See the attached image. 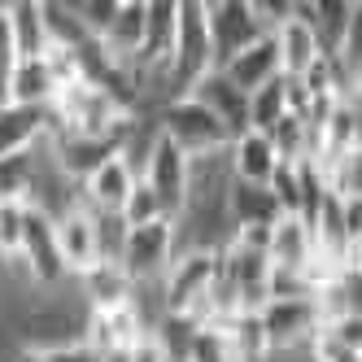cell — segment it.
<instances>
[{"instance_id": "1", "label": "cell", "mask_w": 362, "mask_h": 362, "mask_svg": "<svg viewBox=\"0 0 362 362\" xmlns=\"http://www.w3.org/2000/svg\"><path fill=\"white\" fill-rule=\"evenodd\" d=\"M158 132L188 158H210L231 144V136L223 132V122L192 96H175L158 110Z\"/></svg>"}, {"instance_id": "2", "label": "cell", "mask_w": 362, "mask_h": 362, "mask_svg": "<svg viewBox=\"0 0 362 362\" xmlns=\"http://www.w3.org/2000/svg\"><path fill=\"white\" fill-rule=\"evenodd\" d=\"M210 70L214 62H210V35H205V5L201 0H184L175 18V48H170V70H166L170 100L188 96V88Z\"/></svg>"}, {"instance_id": "3", "label": "cell", "mask_w": 362, "mask_h": 362, "mask_svg": "<svg viewBox=\"0 0 362 362\" xmlns=\"http://www.w3.org/2000/svg\"><path fill=\"white\" fill-rule=\"evenodd\" d=\"M175 262V245H170V223H148V227H127L122 249H118V267L122 275L144 288V284H162V275Z\"/></svg>"}, {"instance_id": "4", "label": "cell", "mask_w": 362, "mask_h": 362, "mask_svg": "<svg viewBox=\"0 0 362 362\" xmlns=\"http://www.w3.org/2000/svg\"><path fill=\"white\" fill-rule=\"evenodd\" d=\"M188 170H192V158L179 153L162 132L153 136V148L140 166V184L153 188V197L162 201V214L175 223V214L184 210V192H188Z\"/></svg>"}, {"instance_id": "5", "label": "cell", "mask_w": 362, "mask_h": 362, "mask_svg": "<svg viewBox=\"0 0 362 362\" xmlns=\"http://www.w3.org/2000/svg\"><path fill=\"white\" fill-rule=\"evenodd\" d=\"M205 35H210L214 70H223L245 44H253L257 35H267V31L257 27L249 0H214V5H205Z\"/></svg>"}, {"instance_id": "6", "label": "cell", "mask_w": 362, "mask_h": 362, "mask_svg": "<svg viewBox=\"0 0 362 362\" xmlns=\"http://www.w3.org/2000/svg\"><path fill=\"white\" fill-rule=\"evenodd\" d=\"M262 319V332H267V345L271 354H297L310 345V336L319 332V315H315V301L310 297H293V301H267L257 310Z\"/></svg>"}, {"instance_id": "7", "label": "cell", "mask_w": 362, "mask_h": 362, "mask_svg": "<svg viewBox=\"0 0 362 362\" xmlns=\"http://www.w3.org/2000/svg\"><path fill=\"white\" fill-rule=\"evenodd\" d=\"M271 40H275V57H279V74H284V79H301V74H310L327 57L319 35L310 31V22L297 13V0H293V13L271 31Z\"/></svg>"}, {"instance_id": "8", "label": "cell", "mask_w": 362, "mask_h": 362, "mask_svg": "<svg viewBox=\"0 0 362 362\" xmlns=\"http://www.w3.org/2000/svg\"><path fill=\"white\" fill-rule=\"evenodd\" d=\"M53 240H57V257L70 279H79L88 267L100 262V249H96V223L88 205H74L70 214H62L53 223Z\"/></svg>"}, {"instance_id": "9", "label": "cell", "mask_w": 362, "mask_h": 362, "mask_svg": "<svg viewBox=\"0 0 362 362\" xmlns=\"http://www.w3.org/2000/svg\"><path fill=\"white\" fill-rule=\"evenodd\" d=\"M188 96L201 100V105L223 122V132H227L231 140L249 132V96H245L236 83H227V79H223V70L201 74V79L188 88Z\"/></svg>"}, {"instance_id": "10", "label": "cell", "mask_w": 362, "mask_h": 362, "mask_svg": "<svg viewBox=\"0 0 362 362\" xmlns=\"http://www.w3.org/2000/svg\"><path fill=\"white\" fill-rule=\"evenodd\" d=\"M132 188H136V170H132V162H127L122 153L105 158V162H100V166L83 179V184H79L83 205H88L92 214H118Z\"/></svg>"}, {"instance_id": "11", "label": "cell", "mask_w": 362, "mask_h": 362, "mask_svg": "<svg viewBox=\"0 0 362 362\" xmlns=\"http://www.w3.org/2000/svg\"><path fill=\"white\" fill-rule=\"evenodd\" d=\"M267 262L279 271H310L315 262V240H310V223L301 214H279L267 236Z\"/></svg>"}, {"instance_id": "12", "label": "cell", "mask_w": 362, "mask_h": 362, "mask_svg": "<svg viewBox=\"0 0 362 362\" xmlns=\"http://www.w3.org/2000/svg\"><path fill=\"white\" fill-rule=\"evenodd\" d=\"M140 35H144V0H118L110 27L100 35L105 57L114 66H122V70H132L136 57H140Z\"/></svg>"}, {"instance_id": "13", "label": "cell", "mask_w": 362, "mask_h": 362, "mask_svg": "<svg viewBox=\"0 0 362 362\" xmlns=\"http://www.w3.org/2000/svg\"><path fill=\"white\" fill-rule=\"evenodd\" d=\"M275 166H279V153L262 132H245L227 144V170L240 184H267Z\"/></svg>"}, {"instance_id": "14", "label": "cell", "mask_w": 362, "mask_h": 362, "mask_svg": "<svg viewBox=\"0 0 362 362\" xmlns=\"http://www.w3.org/2000/svg\"><path fill=\"white\" fill-rule=\"evenodd\" d=\"M275 74H279V57H275V40L271 35H257L253 44H245L240 53L223 66V79L236 83L245 96L257 92L267 79H275Z\"/></svg>"}, {"instance_id": "15", "label": "cell", "mask_w": 362, "mask_h": 362, "mask_svg": "<svg viewBox=\"0 0 362 362\" xmlns=\"http://www.w3.org/2000/svg\"><path fill=\"white\" fill-rule=\"evenodd\" d=\"M74 288H79L88 310H118V305L132 301L136 284L122 275L118 262H96V267H88L79 279H74Z\"/></svg>"}, {"instance_id": "16", "label": "cell", "mask_w": 362, "mask_h": 362, "mask_svg": "<svg viewBox=\"0 0 362 362\" xmlns=\"http://www.w3.org/2000/svg\"><path fill=\"white\" fill-rule=\"evenodd\" d=\"M48 136V110L35 105H0V158L31 153Z\"/></svg>"}, {"instance_id": "17", "label": "cell", "mask_w": 362, "mask_h": 362, "mask_svg": "<svg viewBox=\"0 0 362 362\" xmlns=\"http://www.w3.org/2000/svg\"><path fill=\"white\" fill-rule=\"evenodd\" d=\"M227 218H231V231L236 227H271L279 218V205H275L267 184H240V179H231L227 184Z\"/></svg>"}, {"instance_id": "18", "label": "cell", "mask_w": 362, "mask_h": 362, "mask_svg": "<svg viewBox=\"0 0 362 362\" xmlns=\"http://www.w3.org/2000/svg\"><path fill=\"white\" fill-rule=\"evenodd\" d=\"M53 96H57V79H53V70H48V62H44V57H18L5 105H35V110H48V105H53Z\"/></svg>"}, {"instance_id": "19", "label": "cell", "mask_w": 362, "mask_h": 362, "mask_svg": "<svg viewBox=\"0 0 362 362\" xmlns=\"http://www.w3.org/2000/svg\"><path fill=\"white\" fill-rule=\"evenodd\" d=\"M5 18H9V35H13L18 57H44L48 53V31H44L35 0H13V5H5Z\"/></svg>"}, {"instance_id": "20", "label": "cell", "mask_w": 362, "mask_h": 362, "mask_svg": "<svg viewBox=\"0 0 362 362\" xmlns=\"http://www.w3.org/2000/svg\"><path fill=\"white\" fill-rule=\"evenodd\" d=\"M288 114V88H284V74L267 79L257 92H249V132H271V127Z\"/></svg>"}, {"instance_id": "21", "label": "cell", "mask_w": 362, "mask_h": 362, "mask_svg": "<svg viewBox=\"0 0 362 362\" xmlns=\"http://www.w3.org/2000/svg\"><path fill=\"white\" fill-rule=\"evenodd\" d=\"M27 197H31V153H9V158H0V205L5 201L27 205Z\"/></svg>"}, {"instance_id": "22", "label": "cell", "mask_w": 362, "mask_h": 362, "mask_svg": "<svg viewBox=\"0 0 362 362\" xmlns=\"http://www.w3.org/2000/svg\"><path fill=\"white\" fill-rule=\"evenodd\" d=\"M118 218H122V227H148V223H170V218L162 214V201L153 197V188H148V184H140V179H136V188L127 192V201H122Z\"/></svg>"}, {"instance_id": "23", "label": "cell", "mask_w": 362, "mask_h": 362, "mask_svg": "<svg viewBox=\"0 0 362 362\" xmlns=\"http://www.w3.org/2000/svg\"><path fill=\"white\" fill-rule=\"evenodd\" d=\"M179 362H236V358H231V349H227L223 327H192Z\"/></svg>"}, {"instance_id": "24", "label": "cell", "mask_w": 362, "mask_h": 362, "mask_svg": "<svg viewBox=\"0 0 362 362\" xmlns=\"http://www.w3.org/2000/svg\"><path fill=\"white\" fill-rule=\"evenodd\" d=\"M22 236H27V205L5 201L0 205V262H13L18 257Z\"/></svg>"}, {"instance_id": "25", "label": "cell", "mask_w": 362, "mask_h": 362, "mask_svg": "<svg viewBox=\"0 0 362 362\" xmlns=\"http://www.w3.org/2000/svg\"><path fill=\"white\" fill-rule=\"evenodd\" d=\"M66 9L74 13V22H79L92 40H100L105 27H110V18H114V9H118V0H66Z\"/></svg>"}, {"instance_id": "26", "label": "cell", "mask_w": 362, "mask_h": 362, "mask_svg": "<svg viewBox=\"0 0 362 362\" xmlns=\"http://www.w3.org/2000/svg\"><path fill=\"white\" fill-rule=\"evenodd\" d=\"M305 362H362V349H349L332 332H315L305 345Z\"/></svg>"}, {"instance_id": "27", "label": "cell", "mask_w": 362, "mask_h": 362, "mask_svg": "<svg viewBox=\"0 0 362 362\" xmlns=\"http://www.w3.org/2000/svg\"><path fill=\"white\" fill-rule=\"evenodd\" d=\"M13 66H18V48H13V35H9L5 5H0V105L9 100V79H13Z\"/></svg>"}, {"instance_id": "28", "label": "cell", "mask_w": 362, "mask_h": 362, "mask_svg": "<svg viewBox=\"0 0 362 362\" xmlns=\"http://www.w3.org/2000/svg\"><path fill=\"white\" fill-rule=\"evenodd\" d=\"M48 362H100V354H96V349H88L83 341H74V345L53 349V354H48Z\"/></svg>"}, {"instance_id": "29", "label": "cell", "mask_w": 362, "mask_h": 362, "mask_svg": "<svg viewBox=\"0 0 362 362\" xmlns=\"http://www.w3.org/2000/svg\"><path fill=\"white\" fill-rule=\"evenodd\" d=\"M18 362H48V354H40V349H22Z\"/></svg>"}]
</instances>
